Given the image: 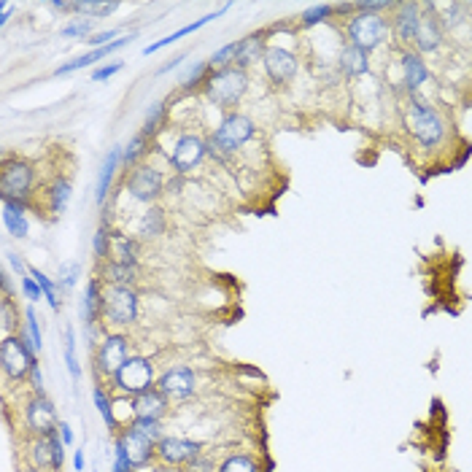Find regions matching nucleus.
I'll list each match as a JSON object with an SVG mask.
<instances>
[{"mask_svg":"<svg viewBox=\"0 0 472 472\" xmlns=\"http://www.w3.org/2000/svg\"><path fill=\"white\" fill-rule=\"evenodd\" d=\"M402 73H405V84H408V89H418V86L429 79L426 62L421 60L418 54H413V51H405V54H402Z\"/></svg>","mask_w":472,"mask_h":472,"instance_id":"24","label":"nucleus"},{"mask_svg":"<svg viewBox=\"0 0 472 472\" xmlns=\"http://www.w3.org/2000/svg\"><path fill=\"white\" fill-rule=\"evenodd\" d=\"M119 9V3H71V11L92 14V16H109Z\"/></svg>","mask_w":472,"mask_h":472,"instance_id":"41","label":"nucleus"},{"mask_svg":"<svg viewBox=\"0 0 472 472\" xmlns=\"http://www.w3.org/2000/svg\"><path fill=\"white\" fill-rule=\"evenodd\" d=\"M121 68H124V62H111V65H103V68H97V71L92 73V81H106V79H111V76H116Z\"/></svg>","mask_w":472,"mask_h":472,"instance_id":"50","label":"nucleus"},{"mask_svg":"<svg viewBox=\"0 0 472 472\" xmlns=\"http://www.w3.org/2000/svg\"><path fill=\"white\" fill-rule=\"evenodd\" d=\"M24 418H27V426L36 432L38 437H49L57 432V426H60V418H57V411H54V405L49 400L46 394H33L30 402H27V408H24Z\"/></svg>","mask_w":472,"mask_h":472,"instance_id":"11","label":"nucleus"},{"mask_svg":"<svg viewBox=\"0 0 472 472\" xmlns=\"http://www.w3.org/2000/svg\"><path fill=\"white\" fill-rule=\"evenodd\" d=\"M111 262H119V265H138V243L127 235H114L111 243Z\"/></svg>","mask_w":472,"mask_h":472,"instance_id":"27","label":"nucleus"},{"mask_svg":"<svg viewBox=\"0 0 472 472\" xmlns=\"http://www.w3.org/2000/svg\"><path fill=\"white\" fill-rule=\"evenodd\" d=\"M208 68H211L208 62H194L189 71H184V76H181V86H184V89H192V86H197L200 81H203V79H208V76H206Z\"/></svg>","mask_w":472,"mask_h":472,"instance_id":"43","label":"nucleus"},{"mask_svg":"<svg viewBox=\"0 0 472 472\" xmlns=\"http://www.w3.org/2000/svg\"><path fill=\"white\" fill-rule=\"evenodd\" d=\"M119 165H121V149L119 146H114V149L109 151V157H106V162H103V168H100V176H97V192H95L97 206H103V203H106L109 189H111V181H114V173H116Z\"/></svg>","mask_w":472,"mask_h":472,"instance_id":"23","label":"nucleus"},{"mask_svg":"<svg viewBox=\"0 0 472 472\" xmlns=\"http://www.w3.org/2000/svg\"><path fill=\"white\" fill-rule=\"evenodd\" d=\"M33 181H36V170L27 162H9L0 176V197L11 203H24L30 197Z\"/></svg>","mask_w":472,"mask_h":472,"instance_id":"7","label":"nucleus"},{"mask_svg":"<svg viewBox=\"0 0 472 472\" xmlns=\"http://www.w3.org/2000/svg\"><path fill=\"white\" fill-rule=\"evenodd\" d=\"M146 154V135H135L133 141L127 144V149H121V168L135 170V162Z\"/></svg>","mask_w":472,"mask_h":472,"instance_id":"35","label":"nucleus"},{"mask_svg":"<svg viewBox=\"0 0 472 472\" xmlns=\"http://www.w3.org/2000/svg\"><path fill=\"white\" fill-rule=\"evenodd\" d=\"M418 22H421V9L416 3H402L397 16H394V36L400 41H416L418 33Z\"/></svg>","mask_w":472,"mask_h":472,"instance_id":"20","label":"nucleus"},{"mask_svg":"<svg viewBox=\"0 0 472 472\" xmlns=\"http://www.w3.org/2000/svg\"><path fill=\"white\" fill-rule=\"evenodd\" d=\"M157 388L168 397L170 402H181L189 400L197 388V376L192 373V367H170L168 373H162L157 381Z\"/></svg>","mask_w":472,"mask_h":472,"instance_id":"12","label":"nucleus"},{"mask_svg":"<svg viewBox=\"0 0 472 472\" xmlns=\"http://www.w3.org/2000/svg\"><path fill=\"white\" fill-rule=\"evenodd\" d=\"M162 230H165V214L159 208H149L141 219V235L144 238H157Z\"/></svg>","mask_w":472,"mask_h":472,"instance_id":"34","label":"nucleus"},{"mask_svg":"<svg viewBox=\"0 0 472 472\" xmlns=\"http://www.w3.org/2000/svg\"><path fill=\"white\" fill-rule=\"evenodd\" d=\"M19 283H22V294H24V297H27V300H30V303H36V300H41V294H44V291H41V286H38V281L33 278L30 273H27V276H22V278H19Z\"/></svg>","mask_w":472,"mask_h":472,"instance_id":"49","label":"nucleus"},{"mask_svg":"<svg viewBox=\"0 0 472 472\" xmlns=\"http://www.w3.org/2000/svg\"><path fill=\"white\" fill-rule=\"evenodd\" d=\"M103 278L109 281V286H130L135 281V267L119 265V262H106L103 267Z\"/></svg>","mask_w":472,"mask_h":472,"instance_id":"30","label":"nucleus"},{"mask_svg":"<svg viewBox=\"0 0 472 472\" xmlns=\"http://www.w3.org/2000/svg\"><path fill=\"white\" fill-rule=\"evenodd\" d=\"M81 278V265L79 262H68V265H62L60 267V289L65 291V289H73L76 286V281Z\"/></svg>","mask_w":472,"mask_h":472,"instance_id":"45","label":"nucleus"},{"mask_svg":"<svg viewBox=\"0 0 472 472\" xmlns=\"http://www.w3.org/2000/svg\"><path fill=\"white\" fill-rule=\"evenodd\" d=\"M443 41V22L440 16H435V6H429L426 14H421V22H418V33H416V44L421 51H435Z\"/></svg>","mask_w":472,"mask_h":472,"instance_id":"18","label":"nucleus"},{"mask_svg":"<svg viewBox=\"0 0 472 472\" xmlns=\"http://www.w3.org/2000/svg\"><path fill=\"white\" fill-rule=\"evenodd\" d=\"M49 197H51V214H54V216L65 214V211H68V203H71V184L65 181V179L54 181Z\"/></svg>","mask_w":472,"mask_h":472,"instance_id":"33","label":"nucleus"},{"mask_svg":"<svg viewBox=\"0 0 472 472\" xmlns=\"http://www.w3.org/2000/svg\"><path fill=\"white\" fill-rule=\"evenodd\" d=\"M329 11H332V6H313V9H308V11H303V24H308V27H313V24L324 22L329 16Z\"/></svg>","mask_w":472,"mask_h":472,"instance_id":"48","label":"nucleus"},{"mask_svg":"<svg viewBox=\"0 0 472 472\" xmlns=\"http://www.w3.org/2000/svg\"><path fill=\"white\" fill-rule=\"evenodd\" d=\"M262 65H265L267 76L276 81V84H286L297 76V57L291 54L289 49L281 46H270L262 57Z\"/></svg>","mask_w":472,"mask_h":472,"instance_id":"16","label":"nucleus"},{"mask_svg":"<svg viewBox=\"0 0 472 472\" xmlns=\"http://www.w3.org/2000/svg\"><path fill=\"white\" fill-rule=\"evenodd\" d=\"M208 154V144L203 138H197V135H181L176 146H173V154H170V165L176 168V173H189L194 170L203 157Z\"/></svg>","mask_w":472,"mask_h":472,"instance_id":"14","label":"nucleus"},{"mask_svg":"<svg viewBox=\"0 0 472 472\" xmlns=\"http://www.w3.org/2000/svg\"><path fill=\"white\" fill-rule=\"evenodd\" d=\"M65 364H68V373H71L73 381L81 378V367H79V356H76V335H73V327L65 329Z\"/></svg>","mask_w":472,"mask_h":472,"instance_id":"39","label":"nucleus"},{"mask_svg":"<svg viewBox=\"0 0 472 472\" xmlns=\"http://www.w3.org/2000/svg\"><path fill=\"white\" fill-rule=\"evenodd\" d=\"M168 397L159 391V388H151L141 397H133V411L135 418H154V421H162V416L168 413Z\"/></svg>","mask_w":472,"mask_h":472,"instance_id":"19","label":"nucleus"},{"mask_svg":"<svg viewBox=\"0 0 472 472\" xmlns=\"http://www.w3.org/2000/svg\"><path fill=\"white\" fill-rule=\"evenodd\" d=\"M219 472H259V464L251 456H246V453H232V456L221 461Z\"/></svg>","mask_w":472,"mask_h":472,"instance_id":"36","label":"nucleus"},{"mask_svg":"<svg viewBox=\"0 0 472 472\" xmlns=\"http://www.w3.org/2000/svg\"><path fill=\"white\" fill-rule=\"evenodd\" d=\"M256 127L254 121L248 119V116H243V114H227L221 124L216 127V133L208 138V154L219 162H227V159L246 146L251 138H254Z\"/></svg>","mask_w":472,"mask_h":472,"instance_id":"1","label":"nucleus"},{"mask_svg":"<svg viewBox=\"0 0 472 472\" xmlns=\"http://www.w3.org/2000/svg\"><path fill=\"white\" fill-rule=\"evenodd\" d=\"M0 283H3V297H9V294H11V276H9V273H6V270H3V276H0Z\"/></svg>","mask_w":472,"mask_h":472,"instance_id":"55","label":"nucleus"},{"mask_svg":"<svg viewBox=\"0 0 472 472\" xmlns=\"http://www.w3.org/2000/svg\"><path fill=\"white\" fill-rule=\"evenodd\" d=\"M111 381H114V388H116L119 394H124V397H141L146 391L157 388L154 364L149 362L146 356H130V362L124 364Z\"/></svg>","mask_w":472,"mask_h":472,"instance_id":"4","label":"nucleus"},{"mask_svg":"<svg viewBox=\"0 0 472 472\" xmlns=\"http://www.w3.org/2000/svg\"><path fill=\"white\" fill-rule=\"evenodd\" d=\"M165 189V176L151 165H138L127 179V192L133 194L138 203H151L157 200Z\"/></svg>","mask_w":472,"mask_h":472,"instance_id":"10","label":"nucleus"},{"mask_svg":"<svg viewBox=\"0 0 472 472\" xmlns=\"http://www.w3.org/2000/svg\"><path fill=\"white\" fill-rule=\"evenodd\" d=\"M3 224L9 227L14 238H27V216H24V203H11V200H3Z\"/></svg>","mask_w":472,"mask_h":472,"instance_id":"25","label":"nucleus"},{"mask_svg":"<svg viewBox=\"0 0 472 472\" xmlns=\"http://www.w3.org/2000/svg\"><path fill=\"white\" fill-rule=\"evenodd\" d=\"M130 41H135V33H130V36L116 38L114 44H109V46H103V49H92V51H86V54H81V57H73L71 62H65V65H60V68L54 71V76H65V73L81 71V68H86V65H92V62L106 60L109 54H114V51H119V49H121V46H127Z\"/></svg>","mask_w":472,"mask_h":472,"instance_id":"17","label":"nucleus"},{"mask_svg":"<svg viewBox=\"0 0 472 472\" xmlns=\"http://www.w3.org/2000/svg\"><path fill=\"white\" fill-rule=\"evenodd\" d=\"M33 464L38 470H54V448H51V437H38L33 446Z\"/></svg>","mask_w":472,"mask_h":472,"instance_id":"32","label":"nucleus"},{"mask_svg":"<svg viewBox=\"0 0 472 472\" xmlns=\"http://www.w3.org/2000/svg\"><path fill=\"white\" fill-rule=\"evenodd\" d=\"M57 432H60V437H62V443H65V446H73V429H71V424H68V421H60Z\"/></svg>","mask_w":472,"mask_h":472,"instance_id":"52","label":"nucleus"},{"mask_svg":"<svg viewBox=\"0 0 472 472\" xmlns=\"http://www.w3.org/2000/svg\"><path fill=\"white\" fill-rule=\"evenodd\" d=\"M114 472H135L133 461L127 459V451H124V446L119 443V437H116V443H114Z\"/></svg>","mask_w":472,"mask_h":472,"instance_id":"47","label":"nucleus"},{"mask_svg":"<svg viewBox=\"0 0 472 472\" xmlns=\"http://www.w3.org/2000/svg\"><path fill=\"white\" fill-rule=\"evenodd\" d=\"M92 24H95V19H76V22L62 27V38H92L89 36Z\"/></svg>","mask_w":472,"mask_h":472,"instance_id":"44","label":"nucleus"},{"mask_svg":"<svg viewBox=\"0 0 472 472\" xmlns=\"http://www.w3.org/2000/svg\"><path fill=\"white\" fill-rule=\"evenodd\" d=\"M30 383H33V394H46L44 391V376H41V367H38V362L33 364V370H30Z\"/></svg>","mask_w":472,"mask_h":472,"instance_id":"51","label":"nucleus"},{"mask_svg":"<svg viewBox=\"0 0 472 472\" xmlns=\"http://www.w3.org/2000/svg\"><path fill=\"white\" fill-rule=\"evenodd\" d=\"M49 9H54V11H71V3H60V0H54V3H49Z\"/></svg>","mask_w":472,"mask_h":472,"instance_id":"57","label":"nucleus"},{"mask_svg":"<svg viewBox=\"0 0 472 472\" xmlns=\"http://www.w3.org/2000/svg\"><path fill=\"white\" fill-rule=\"evenodd\" d=\"M370 68V62H367V51L359 46H346L343 49V54H340V71L346 73V76H362L367 73Z\"/></svg>","mask_w":472,"mask_h":472,"instance_id":"28","label":"nucleus"},{"mask_svg":"<svg viewBox=\"0 0 472 472\" xmlns=\"http://www.w3.org/2000/svg\"><path fill=\"white\" fill-rule=\"evenodd\" d=\"M103 318L116 327H127L138 318V294L133 286H106L103 291Z\"/></svg>","mask_w":472,"mask_h":472,"instance_id":"5","label":"nucleus"},{"mask_svg":"<svg viewBox=\"0 0 472 472\" xmlns=\"http://www.w3.org/2000/svg\"><path fill=\"white\" fill-rule=\"evenodd\" d=\"M33 364H36V351H33L24 329H19V335H6L3 338V343H0V367H3L6 376L11 381H22V378L30 376Z\"/></svg>","mask_w":472,"mask_h":472,"instance_id":"3","label":"nucleus"},{"mask_svg":"<svg viewBox=\"0 0 472 472\" xmlns=\"http://www.w3.org/2000/svg\"><path fill=\"white\" fill-rule=\"evenodd\" d=\"M411 130L416 135V141L426 149H432L443 141V135H446V124L440 119V114H437L432 106H413V114H411Z\"/></svg>","mask_w":472,"mask_h":472,"instance_id":"9","label":"nucleus"},{"mask_svg":"<svg viewBox=\"0 0 472 472\" xmlns=\"http://www.w3.org/2000/svg\"><path fill=\"white\" fill-rule=\"evenodd\" d=\"M133 426H138L144 435L151 437L157 446H159V440L165 437V432H162V424H159V421H154V418H133Z\"/></svg>","mask_w":472,"mask_h":472,"instance_id":"46","label":"nucleus"},{"mask_svg":"<svg viewBox=\"0 0 472 472\" xmlns=\"http://www.w3.org/2000/svg\"><path fill=\"white\" fill-rule=\"evenodd\" d=\"M92 400H95L97 413L103 416V421H106V426H109V432H116L119 424H116V416H114V400L109 397V391H106L103 386H95L92 388Z\"/></svg>","mask_w":472,"mask_h":472,"instance_id":"29","label":"nucleus"},{"mask_svg":"<svg viewBox=\"0 0 472 472\" xmlns=\"http://www.w3.org/2000/svg\"><path fill=\"white\" fill-rule=\"evenodd\" d=\"M24 332H27V338H30L33 351L41 353V348H44V335H41V324H38V316L33 308H24Z\"/></svg>","mask_w":472,"mask_h":472,"instance_id":"37","label":"nucleus"},{"mask_svg":"<svg viewBox=\"0 0 472 472\" xmlns=\"http://www.w3.org/2000/svg\"><path fill=\"white\" fill-rule=\"evenodd\" d=\"M238 49H241V41H232L227 46H221L219 51H214V57L208 60V65L214 71H221V68H232V62L238 57Z\"/></svg>","mask_w":472,"mask_h":472,"instance_id":"38","label":"nucleus"},{"mask_svg":"<svg viewBox=\"0 0 472 472\" xmlns=\"http://www.w3.org/2000/svg\"><path fill=\"white\" fill-rule=\"evenodd\" d=\"M111 243H114V232H111L109 224H103V227L95 232V238H92V251H95L97 259L111 256Z\"/></svg>","mask_w":472,"mask_h":472,"instance_id":"40","label":"nucleus"},{"mask_svg":"<svg viewBox=\"0 0 472 472\" xmlns=\"http://www.w3.org/2000/svg\"><path fill=\"white\" fill-rule=\"evenodd\" d=\"M227 9H230V6H221V9H219V11H214V14H206V16H200V19H197V22H192V24H184L181 30H176V33H170V36H165V38H162V41H157V44H151V46H146V49H144V54H146V57H149V54H154V51H159V49H165V46H170V44H176V41H179V38H184V36H192V33H197V30H200V27H206L208 22H214V19H216L219 14H224V11H227Z\"/></svg>","mask_w":472,"mask_h":472,"instance_id":"22","label":"nucleus"},{"mask_svg":"<svg viewBox=\"0 0 472 472\" xmlns=\"http://www.w3.org/2000/svg\"><path fill=\"white\" fill-rule=\"evenodd\" d=\"M184 62V54H179V57H176V60H170L168 65H162V68H159V76H165V73H170V71H176V68H179V65H181Z\"/></svg>","mask_w":472,"mask_h":472,"instance_id":"54","label":"nucleus"},{"mask_svg":"<svg viewBox=\"0 0 472 472\" xmlns=\"http://www.w3.org/2000/svg\"><path fill=\"white\" fill-rule=\"evenodd\" d=\"M200 443L197 440H186V437L165 435L157 446V459L168 467H181V464H192L200 456Z\"/></svg>","mask_w":472,"mask_h":472,"instance_id":"13","label":"nucleus"},{"mask_svg":"<svg viewBox=\"0 0 472 472\" xmlns=\"http://www.w3.org/2000/svg\"><path fill=\"white\" fill-rule=\"evenodd\" d=\"M248 89V76L241 68H221V71H214L206 79V95L214 106H221V109H232L235 103H241V97L246 95Z\"/></svg>","mask_w":472,"mask_h":472,"instance_id":"2","label":"nucleus"},{"mask_svg":"<svg viewBox=\"0 0 472 472\" xmlns=\"http://www.w3.org/2000/svg\"><path fill=\"white\" fill-rule=\"evenodd\" d=\"M130 362V343L124 335H106L95 351L97 376L114 378L124 364Z\"/></svg>","mask_w":472,"mask_h":472,"instance_id":"6","label":"nucleus"},{"mask_svg":"<svg viewBox=\"0 0 472 472\" xmlns=\"http://www.w3.org/2000/svg\"><path fill=\"white\" fill-rule=\"evenodd\" d=\"M348 38H351L353 46L370 51L388 38V24L378 14H356L348 24Z\"/></svg>","mask_w":472,"mask_h":472,"instance_id":"8","label":"nucleus"},{"mask_svg":"<svg viewBox=\"0 0 472 472\" xmlns=\"http://www.w3.org/2000/svg\"><path fill=\"white\" fill-rule=\"evenodd\" d=\"M79 308H81V321L84 324H95L97 318L103 316V286H100V278H89Z\"/></svg>","mask_w":472,"mask_h":472,"instance_id":"21","label":"nucleus"},{"mask_svg":"<svg viewBox=\"0 0 472 472\" xmlns=\"http://www.w3.org/2000/svg\"><path fill=\"white\" fill-rule=\"evenodd\" d=\"M265 41L262 36H248L241 41V49H238V57H235V68H241L246 71L248 65H254L256 60H262L265 57Z\"/></svg>","mask_w":472,"mask_h":472,"instance_id":"26","label":"nucleus"},{"mask_svg":"<svg viewBox=\"0 0 472 472\" xmlns=\"http://www.w3.org/2000/svg\"><path fill=\"white\" fill-rule=\"evenodd\" d=\"M162 116H165V103H151V109L146 114V121H144V135L146 138H151V135L159 130V124H162Z\"/></svg>","mask_w":472,"mask_h":472,"instance_id":"42","label":"nucleus"},{"mask_svg":"<svg viewBox=\"0 0 472 472\" xmlns=\"http://www.w3.org/2000/svg\"><path fill=\"white\" fill-rule=\"evenodd\" d=\"M73 467H76V472L84 470V451H76L73 453Z\"/></svg>","mask_w":472,"mask_h":472,"instance_id":"56","label":"nucleus"},{"mask_svg":"<svg viewBox=\"0 0 472 472\" xmlns=\"http://www.w3.org/2000/svg\"><path fill=\"white\" fill-rule=\"evenodd\" d=\"M9 262H11V267L14 270H16V273H19V278H22V276H27V270H24V265H22V259H19V256L16 254H11V251H9Z\"/></svg>","mask_w":472,"mask_h":472,"instance_id":"53","label":"nucleus"},{"mask_svg":"<svg viewBox=\"0 0 472 472\" xmlns=\"http://www.w3.org/2000/svg\"><path fill=\"white\" fill-rule=\"evenodd\" d=\"M27 273L38 281V286H41V291H44V300H49V305H51L54 311H60V283H54L46 273H41V270H36V267H30Z\"/></svg>","mask_w":472,"mask_h":472,"instance_id":"31","label":"nucleus"},{"mask_svg":"<svg viewBox=\"0 0 472 472\" xmlns=\"http://www.w3.org/2000/svg\"><path fill=\"white\" fill-rule=\"evenodd\" d=\"M119 443L124 446V451H127V459L133 461L135 470L146 467L149 461L157 456V443H154L149 435H144V432L133 424L127 426V429L119 435Z\"/></svg>","mask_w":472,"mask_h":472,"instance_id":"15","label":"nucleus"}]
</instances>
